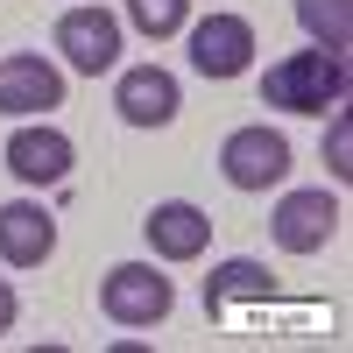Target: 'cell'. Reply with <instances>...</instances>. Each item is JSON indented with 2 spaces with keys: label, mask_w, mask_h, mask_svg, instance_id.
Listing matches in <instances>:
<instances>
[{
  "label": "cell",
  "mask_w": 353,
  "mask_h": 353,
  "mask_svg": "<svg viewBox=\"0 0 353 353\" xmlns=\"http://www.w3.org/2000/svg\"><path fill=\"white\" fill-rule=\"evenodd\" d=\"M346 92H353L346 50H318V43L290 50L261 78V106H276V113H332V106H346Z\"/></svg>",
  "instance_id": "1"
},
{
  "label": "cell",
  "mask_w": 353,
  "mask_h": 353,
  "mask_svg": "<svg viewBox=\"0 0 353 353\" xmlns=\"http://www.w3.org/2000/svg\"><path fill=\"white\" fill-rule=\"evenodd\" d=\"M99 311L113 325H128V332L163 325L176 311V283L156 269V261H121V269H106V283H99Z\"/></svg>",
  "instance_id": "2"
},
{
  "label": "cell",
  "mask_w": 353,
  "mask_h": 353,
  "mask_svg": "<svg viewBox=\"0 0 353 353\" xmlns=\"http://www.w3.org/2000/svg\"><path fill=\"white\" fill-rule=\"evenodd\" d=\"M57 50L78 78H99L121 64V14H106L99 0H78V8L57 14Z\"/></svg>",
  "instance_id": "3"
},
{
  "label": "cell",
  "mask_w": 353,
  "mask_h": 353,
  "mask_svg": "<svg viewBox=\"0 0 353 353\" xmlns=\"http://www.w3.org/2000/svg\"><path fill=\"white\" fill-rule=\"evenodd\" d=\"M219 176L233 191H269L290 176V141L269 128V121H254V128H233L219 141Z\"/></svg>",
  "instance_id": "4"
},
{
  "label": "cell",
  "mask_w": 353,
  "mask_h": 353,
  "mask_svg": "<svg viewBox=\"0 0 353 353\" xmlns=\"http://www.w3.org/2000/svg\"><path fill=\"white\" fill-rule=\"evenodd\" d=\"M191 28V71L198 78H241L254 64V21L248 14H205Z\"/></svg>",
  "instance_id": "5"
},
{
  "label": "cell",
  "mask_w": 353,
  "mask_h": 353,
  "mask_svg": "<svg viewBox=\"0 0 353 353\" xmlns=\"http://www.w3.org/2000/svg\"><path fill=\"white\" fill-rule=\"evenodd\" d=\"M269 233H276L283 254H318V248L339 233V198H332L325 184H318V191H283Z\"/></svg>",
  "instance_id": "6"
},
{
  "label": "cell",
  "mask_w": 353,
  "mask_h": 353,
  "mask_svg": "<svg viewBox=\"0 0 353 353\" xmlns=\"http://www.w3.org/2000/svg\"><path fill=\"white\" fill-rule=\"evenodd\" d=\"M50 106H64V71L50 57H36V50L0 57V113L28 121V113H50Z\"/></svg>",
  "instance_id": "7"
},
{
  "label": "cell",
  "mask_w": 353,
  "mask_h": 353,
  "mask_svg": "<svg viewBox=\"0 0 353 353\" xmlns=\"http://www.w3.org/2000/svg\"><path fill=\"white\" fill-rule=\"evenodd\" d=\"M113 106H121L128 128H170L176 106H184V92H176V78L163 64H128L121 85H113Z\"/></svg>",
  "instance_id": "8"
},
{
  "label": "cell",
  "mask_w": 353,
  "mask_h": 353,
  "mask_svg": "<svg viewBox=\"0 0 353 353\" xmlns=\"http://www.w3.org/2000/svg\"><path fill=\"white\" fill-rule=\"evenodd\" d=\"M50 254H57V219H50V205L8 198V205H0V261H8V269H43Z\"/></svg>",
  "instance_id": "9"
},
{
  "label": "cell",
  "mask_w": 353,
  "mask_h": 353,
  "mask_svg": "<svg viewBox=\"0 0 353 353\" xmlns=\"http://www.w3.org/2000/svg\"><path fill=\"white\" fill-rule=\"evenodd\" d=\"M0 156H8V170L21 176V184H36V191H43V184H64V176H71V156H78V149H71V134H64V128H50V121H43V128H14Z\"/></svg>",
  "instance_id": "10"
},
{
  "label": "cell",
  "mask_w": 353,
  "mask_h": 353,
  "mask_svg": "<svg viewBox=\"0 0 353 353\" xmlns=\"http://www.w3.org/2000/svg\"><path fill=\"white\" fill-rule=\"evenodd\" d=\"M141 233H149L156 261H198L205 248H212V212H198L191 198H163L149 219H141Z\"/></svg>",
  "instance_id": "11"
},
{
  "label": "cell",
  "mask_w": 353,
  "mask_h": 353,
  "mask_svg": "<svg viewBox=\"0 0 353 353\" xmlns=\"http://www.w3.org/2000/svg\"><path fill=\"white\" fill-rule=\"evenodd\" d=\"M269 290H276V283H269V269H261V261H248V254H241V261H219V269L205 276V311H212V318H226L233 304L269 297Z\"/></svg>",
  "instance_id": "12"
},
{
  "label": "cell",
  "mask_w": 353,
  "mask_h": 353,
  "mask_svg": "<svg viewBox=\"0 0 353 353\" xmlns=\"http://www.w3.org/2000/svg\"><path fill=\"white\" fill-rule=\"evenodd\" d=\"M297 28L318 50H346L353 43V0H297Z\"/></svg>",
  "instance_id": "13"
},
{
  "label": "cell",
  "mask_w": 353,
  "mask_h": 353,
  "mask_svg": "<svg viewBox=\"0 0 353 353\" xmlns=\"http://www.w3.org/2000/svg\"><path fill=\"white\" fill-rule=\"evenodd\" d=\"M128 21L163 43V36H176V28L191 21V0H128Z\"/></svg>",
  "instance_id": "14"
},
{
  "label": "cell",
  "mask_w": 353,
  "mask_h": 353,
  "mask_svg": "<svg viewBox=\"0 0 353 353\" xmlns=\"http://www.w3.org/2000/svg\"><path fill=\"white\" fill-rule=\"evenodd\" d=\"M325 163H332V176H353V121L332 106V128H325Z\"/></svg>",
  "instance_id": "15"
},
{
  "label": "cell",
  "mask_w": 353,
  "mask_h": 353,
  "mask_svg": "<svg viewBox=\"0 0 353 353\" xmlns=\"http://www.w3.org/2000/svg\"><path fill=\"white\" fill-rule=\"evenodd\" d=\"M14 318H21V297H14V283H8V276H0V339H8V332H14Z\"/></svg>",
  "instance_id": "16"
}]
</instances>
